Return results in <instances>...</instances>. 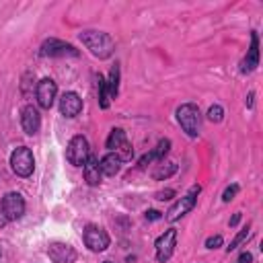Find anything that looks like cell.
I'll return each instance as SVG.
<instances>
[{"mask_svg":"<svg viewBox=\"0 0 263 263\" xmlns=\"http://www.w3.org/2000/svg\"><path fill=\"white\" fill-rule=\"evenodd\" d=\"M80 41L90 49L92 55L105 60L115 51V41L109 33L103 31H82L80 33Z\"/></svg>","mask_w":263,"mask_h":263,"instance_id":"obj_1","label":"cell"},{"mask_svg":"<svg viewBox=\"0 0 263 263\" xmlns=\"http://www.w3.org/2000/svg\"><path fill=\"white\" fill-rule=\"evenodd\" d=\"M177 121L179 125L183 127V132L191 138H195L199 134V127H201V113L197 109V105L193 103H185L177 109Z\"/></svg>","mask_w":263,"mask_h":263,"instance_id":"obj_2","label":"cell"},{"mask_svg":"<svg viewBox=\"0 0 263 263\" xmlns=\"http://www.w3.org/2000/svg\"><path fill=\"white\" fill-rule=\"evenodd\" d=\"M10 166L18 177H29L35 168V158H33L31 148H27V146L14 148L10 154Z\"/></svg>","mask_w":263,"mask_h":263,"instance_id":"obj_3","label":"cell"},{"mask_svg":"<svg viewBox=\"0 0 263 263\" xmlns=\"http://www.w3.org/2000/svg\"><path fill=\"white\" fill-rule=\"evenodd\" d=\"M90 156V148H88V142L84 136H74L66 148V158L70 164L74 166H84V162L88 160Z\"/></svg>","mask_w":263,"mask_h":263,"instance_id":"obj_4","label":"cell"},{"mask_svg":"<svg viewBox=\"0 0 263 263\" xmlns=\"http://www.w3.org/2000/svg\"><path fill=\"white\" fill-rule=\"evenodd\" d=\"M39 53H41L43 58H64V55L76 58V55H78V49H76L72 43L60 41V39H47V41L41 43Z\"/></svg>","mask_w":263,"mask_h":263,"instance_id":"obj_5","label":"cell"},{"mask_svg":"<svg viewBox=\"0 0 263 263\" xmlns=\"http://www.w3.org/2000/svg\"><path fill=\"white\" fill-rule=\"evenodd\" d=\"M175 245H177V230H175V228L164 230V232L156 238L154 247H156V259H158V263H166V261L171 259V255H173V251H175Z\"/></svg>","mask_w":263,"mask_h":263,"instance_id":"obj_6","label":"cell"},{"mask_svg":"<svg viewBox=\"0 0 263 263\" xmlns=\"http://www.w3.org/2000/svg\"><path fill=\"white\" fill-rule=\"evenodd\" d=\"M82 236H84V245L95 253H101L109 247V234L99 226H92V224L86 226Z\"/></svg>","mask_w":263,"mask_h":263,"instance_id":"obj_7","label":"cell"},{"mask_svg":"<svg viewBox=\"0 0 263 263\" xmlns=\"http://www.w3.org/2000/svg\"><path fill=\"white\" fill-rule=\"evenodd\" d=\"M2 212L6 214L8 222L10 220H18L23 214H25V199L21 193L16 191H10L2 197Z\"/></svg>","mask_w":263,"mask_h":263,"instance_id":"obj_8","label":"cell"},{"mask_svg":"<svg viewBox=\"0 0 263 263\" xmlns=\"http://www.w3.org/2000/svg\"><path fill=\"white\" fill-rule=\"evenodd\" d=\"M35 95H37V103L39 107L43 109H49L55 101V95H58V86L51 78H43L37 82V88H35Z\"/></svg>","mask_w":263,"mask_h":263,"instance_id":"obj_9","label":"cell"},{"mask_svg":"<svg viewBox=\"0 0 263 263\" xmlns=\"http://www.w3.org/2000/svg\"><path fill=\"white\" fill-rule=\"evenodd\" d=\"M47 255L53 263H74L76 261V251L74 247L66 242H51L47 247Z\"/></svg>","mask_w":263,"mask_h":263,"instance_id":"obj_10","label":"cell"},{"mask_svg":"<svg viewBox=\"0 0 263 263\" xmlns=\"http://www.w3.org/2000/svg\"><path fill=\"white\" fill-rule=\"evenodd\" d=\"M21 125L25 129V134L33 136L39 132L41 127V115H39V109L33 107V105H27L23 111H21Z\"/></svg>","mask_w":263,"mask_h":263,"instance_id":"obj_11","label":"cell"},{"mask_svg":"<svg viewBox=\"0 0 263 263\" xmlns=\"http://www.w3.org/2000/svg\"><path fill=\"white\" fill-rule=\"evenodd\" d=\"M193 205H195V195H193V193L183 195L181 199H177V201L171 205V210L166 212V220H168V222L179 220V218L185 216L189 210H193Z\"/></svg>","mask_w":263,"mask_h":263,"instance_id":"obj_12","label":"cell"},{"mask_svg":"<svg viewBox=\"0 0 263 263\" xmlns=\"http://www.w3.org/2000/svg\"><path fill=\"white\" fill-rule=\"evenodd\" d=\"M60 111L66 117H76L82 111V99L76 92H72V90L70 92H64L62 99H60Z\"/></svg>","mask_w":263,"mask_h":263,"instance_id":"obj_13","label":"cell"},{"mask_svg":"<svg viewBox=\"0 0 263 263\" xmlns=\"http://www.w3.org/2000/svg\"><path fill=\"white\" fill-rule=\"evenodd\" d=\"M101 177H103V173H101L99 158L97 156H88V160L84 162V181L95 187V185L101 183Z\"/></svg>","mask_w":263,"mask_h":263,"instance_id":"obj_14","label":"cell"},{"mask_svg":"<svg viewBox=\"0 0 263 263\" xmlns=\"http://www.w3.org/2000/svg\"><path fill=\"white\" fill-rule=\"evenodd\" d=\"M257 64H259V35L253 31L251 33V47H249V53L242 62V72H251Z\"/></svg>","mask_w":263,"mask_h":263,"instance_id":"obj_15","label":"cell"},{"mask_svg":"<svg viewBox=\"0 0 263 263\" xmlns=\"http://www.w3.org/2000/svg\"><path fill=\"white\" fill-rule=\"evenodd\" d=\"M99 164H101V173H103V175H107V177L117 175V173H119V168H121V160H119V156H117L115 152L105 154V156L99 160Z\"/></svg>","mask_w":263,"mask_h":263,"instance_id":"obj_16","label":"cell"},{"mask_svg":"<svg viewBox=\"0 0 263 263\" xmlns=\"http://www.w3.org/2000/svg\"><path fill=\"white\" fill-rule=\"evenodd\" d=\"M175 171H177V164H175V162H164V160H160V162L156 164V168L152 171V177H154L156 181H162V179H168L171 175H175Z\"/></svg>","mask_w":263,"mask_h":263,"instance_id":"obj_17","label":"cell"},{"mask_svg":"<svg viewBox=\"0 0 263 263\" xmlns=\"http://www.w3.org/2000/svg\"><path fill=\"white\" fill-rule=\"evenodd\" d=\"M123 142H127V140H125V132H123L121 127H115V129H111V134H109V138H107V148L115 152Z\"/></svg>","mask_w":263,"mask_h":263,"instance_id":"obj_18","label":"cell"},{"mask_svg":"<svg viewBox=\"0 0 263 263\" xmlns=\"http://www.w3.org/2000/svg\"><path fill=\"white\" fill-rule=\"evenodd\" d=\"M107 90H109V97H111V99L117 97V92H119V66H117V64H115V66L111 68V72H109Z\"/></svg>","mask_w":263,"mask_h":263,"instance_id":"obj_19","label":"cell"},{"mask_svg":"<svg viewBox=\"0 0 263 263\" xmlns=\"http://www.w3.org/2000/svg\"><path fill=\"white\" fill-rule=\"evenodd\" d=\"M97 86H99V103H101V107L103 109H107L109 107V90H107V80L103 78V76H99L97 78Z\"/></svg>","mask_w":263,"mask_h":263,"instance_id":"obj_20","label":"cell"},{"mask_svg":"<svg viewBox=\"0 0 263 263\" xmlns=\"http://www.w3.org/2000/svg\"><path fill=\"white\" fill-rule=\"evenodd\" d=\"M168 150H171V140L164 138V140L158 142V146H156L152 152H154V158H156V160H164V156L168 154Z\"/></svg>","mask_w":263,"mask_h":263,"instance_id":"obj_21","label":"cell"},{"mask_svg":"<svg viewBox=\"0 0 263 263\" xmlns=\"http://www.w3.org/2000/svg\"><path fill=\"white\" fill-rule=\"evenodd\" d=\"M115 154L119 156V160L123 162V160H132V156H134V148H132V144L129 142H123L117 150H115Z\"/></svg>","mask_w":263,"mask_h":263,"instance_id":"obj_22","label":"cell"},{"mask_svg":"<svg viewBox=\"0 0 263 263\" xmlns=\"http://www.w3.org/2000/svg\"><path fill=\"white\" fill-rule=\"evenodd\" d=\"M222 117H224V109H222L220 105H212V107L208 109V119H210V121L218 123V121H222Z\"/></svg>","mask_w":263,"mask_h":263,"instance_id":"obj_23","label":"cell"},{"mask_svg":"<svg viewBox=\"0 0 263 263\" xmlns=\"http://www.w3.org/2000/svg\"><path fill=\"white\" fill-rule=\"evenodd\" d=\"M247 236H249V228L240 230V232H238V234H236V236L232 238V242H230V247H228L226 251H228V253H230V251H234V249H236V247H238V245H240V242H242V240H245Z\"/></svg>","mask_w":263,"mask_h":263,"instance_id":"obj_24","label":"cell"},{"mask_svg":"<svg viewBox=\"0 0 263 263\" xmlns=\"http://www.w3.org/2000/svg\"><path fill=\"white\" fill-rule=\"evenodd\" d=\"M236 191H238V185H230V187H226L224 193H222V199H224V201H230V199L236 195Z\"/></svg>","mask_w":263,"mask_h":263,"instance_id":"obj_25","label":"cell"},{"mask_svg":"<svg viewBox=\"0 0 263 263\" xmlns=\"http://www.w3.org/2000/svg\"><path fill=\"white\" fill-rule=\"evenodd\" d=\"M222 245V236L220 234H214V236H210L208 240H205V247L208 249H218Z\"/></svg>","mask_w":263,"mask_h":263,"instance_id":"obj_26","label":"cell"},{"mask_svg":"<svg viewBox=\"0 0 263 263\" xmlns=\"http://www.w3.org/2000/svg\"><path fill=\"white\" fill-rule=\"evenodd\" d=\"M173 195H175V191H173V189H164V191H158V193H156V199L164 201V199H171Z\"/></svg>","mask_w":263,"mask_h":263,"instance_id":"obj_27","label":"cell"},{"mask_svg":"<svg viewBox=\"0 0 263 263\" xmlns=\"http://www.w3.org/2000/svg\"><path fill=\"white\" fill-rule=\"evenodd\" d=\"M146 218H148V220H158V218H160V212H156V210H148V212H146Z\"/></svg>","mask_w":263,"mask_h":263,"instance_id":"obj_28","label":"cell"},{"mask_svg":"<svg viewBox=\"0 0 263 263\" xmlns=\"http://www.w3.org/2000/svg\"><path fill=\"white\" fill-rule=\"evenodd\" d=\"M253 257H251V253H240V257H238V263H249Z\"/></svg>","mask_w":263,"mask_h":263,"instance_id":"obj_29","label":"cell"},{"mask_svg":"<svg viewBox=\"0 0 263 263\" xmlns=\"http://www.w3.org/2000/svg\"><path fill=\"white\" fill-rule=\"evenodd\" d=\"M6 222H8V218H6V214L2 212V205H0V228H2Z\"/></svg>","mask_w":263,"mask_h":263,"instance_id":"obj_30","label":"cell"},{"mask_svg":"<svg viewBox=\"0 0 263 263\" xmlns=\"http://www.w3.org/2000/svg\"><path fill=\"white\" fill-rule=\"evenodd\" d=\"M238 220H240V214H234V216H232V220H230V226H236V224H238Z\"/></svg>","mask_w":263,"mask_h":263,"instance_id":"obj_31","label":"cell"},{"mask_svg":"<svg viewBox=\"0 0 263 263\" xmlns=\"http://www.w3.org/2000/svg\"><path fill=\"white\" fill-rule=\"evenodd\" d=\"M253 97H255V95L249 92V99H247V105H249V107H253Z\"/></svg>","mask_w":263,"mask_h":263,"instance_id":"obj_32","label":"cell"},{"mask_svg":"<svg viewBox=\"0 0 263 263\" xmlns=\"http://www.w3.org/2000/svg\"><path fill=\"white\" fill-rule=\"evenodd\" d=\"M103 263H111V261H103Z\"/></svg>","mask_w":263,"mask_h":263,"instance_id":"obj_33","label":"cell"}]
</instances>
